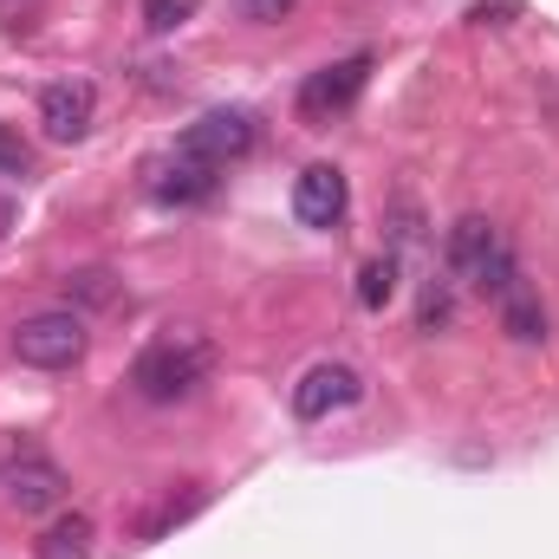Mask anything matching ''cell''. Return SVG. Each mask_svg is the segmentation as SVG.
<instances>
[{
	"label": "cell",
	"instance_id": "obj_1",
	"mask_svg": "<svg viewBox=\"0 0 559 559\" xmlns=\"http://www.w3.org/2000/svg\"><path fill=\"white\" fill-rule=\"evenodd\" d=\"M209 371H215V338L195 332V325H176V332L150 338L138 352L131 384H138L143 404H182V397H195L209 384Z\"/></svg>",
	"mask_w": 559,
	"mask_h": 559
},
{
	"label": "cell",
	"instance_id": "obj_2",
	"mask_svg": "<svg viewBox=\"0 0 559 559\" xmlns=\"http://www.w3.org/2000/svg\"><path fill=\"white\" fill-rule=\"evenodd\" d=\"M442 267H449L455 286H475V293H488V299H501V293L521 280V261H514L508 235H501L488 215H462V222L449 228V241H442Z\"/></svg>",
	"mask_w": 559,
	"mask_h": 559
},
{
	"label": "cell",
	"instance_id": "obj_3",
	"mask_svg": "<svg viewBox=\"0 0 559 559\" xmlns=\"http://www.w3.org/2000/svg\"><path fill=\"white\" fill-rule=\"evenodd\" d=\"M0 495L20 514H46V508L66 501V468L33 436H0Z\"/></svg>",
	"mask_w": 559,
	"mask_h": 559
},
{
	"label": "cell",
	"instance_id": "obj_4",
	"mask_svg": "<svg viewBox=\"0 0 559 559\" xmlns=\"http://www.w3.org/2000/svg\"><path fill=\"white\" fill-rule=\"evenodd\" d=\"M85 319L79 312H33L13 325V358L33 365V371H72L85 358Z\"/></svg>",
	"mask_w": 559,
	"mask_h": 559
},
{
	"label": "cell",
	"instance_id": "obj_5",
	"mask_svg": "<svg viewBox=\"0 0 559 559\" xmlns=\"http://www.w3.org/2000/svg\"><path fill=\"white\" fill-rule=\"evenodd\" d=\"M365 79H371V52H352V59L319 66V72L299 85V118H306V124H332V118H345V111L358 105Z\"/></svg>",
	"mask_w": 559,
	"mask_h": 559
},
{
	"label": "cell",
	"instance_id": "obj_6",
	"mask_svg": "<svg viewBox=\"0 0 559 559\" xmlns=\"http://www.w3.org/2000/svg\"><path fill=\"white\" fill-rule=\"evenodd\" d=\"M215 182H222V169H215V163H202V156H189L182 143L143 163V189H150L156 202H169V209H195V202H209V195H215Z\"/></svg>",
	"mask_w": 559,
	"mask_h": 559
},
{
	"label": "cell",
	"instance_id": "obj_7",
	"mask_svg": "<svg viewBox=\"0 0 559 559\" xmlns=\"http://www.w3.org/2000/svg\"><path fill=\"white\" fill-rule=\"evenodd\" d=\"M176 143H182L189 156H202V163L228 169L235 156H248V150H254V111H209V118H195Z\"/></svg>",
	"mask_w": 559,
	"mask_h": 559
},
{
	"label": "cell",
	"instance_id": "obj_8",
	"mask_svg": "<svg viewBox=\"0 0 559 559\" xmlns=\"http://www.w3.org/2000/svg\"><path fill=\"white\" fill-rule=\"evenodd\" d=\"M358 397H365V378H358L352 365H312V371L293 384V417L319 423V417H332V411H352Z\"/></svg>",
	"mask_w": 559,
	"mask_h": 559
},
{
	"label": "cell",
	"instance_id": "obj_9",
	"mask_svg": "<svg viewBox=\"0 0 559 559\" xmlns=\"http://www.w3.org/2000/svg\"><path fill=\"white\" fill-rule=\"evenodd\" d=\"M345 209H352V189H345V169H338V163L299 169V182H293V215H299L306 228H338Z\"/></svg>",
	"mask_w": 559,
	"mask_h": 559
},
{
	"label": "cell",
	"instance_id": "obj_10",
	"mask_svg": "<svg viewBox=\"0 0 559 559\" xmlns=\"http://www.w3.org/2000/svg\"><path fill=\"white\" fill-rule=\"evenodd\" d=\"M92 111H98L92 79H59V85L39 92V124H46V138H59V143L85 138V131H92Z\"/></svg>",
	"mask_w": 559,
	"mask_h": 559
},
{
	"label": "cell",
	"instance_id": "obj_11",
	"mask_svg": "<svg viewBox=\"0 0 559 559\" xmlns=\"http://www.w3.org/2000/svg\"><path fill=\"white\" fill-rule=\"evenodd\" d=\"M495 312H501V332H508L514 345H540V338H547V306H540V293L527 286V274L495 299Z\"/></svg>",
	"mask_w": 559,
	"mask_h": 559
},
{
	"label": "cell",
	"instance_id": "obj_12",
	"mask_svg": "<svg viewBox=\"0 0 559 559\" xmlns=\"http://www.w3.org/2000/svg\"><path fill=\"white\" fill-rule=\"evenodd\" d=\"M202 508H209V488H202V481H189L182 495H163V501L143 514L138 540H163V534H176V527H182V521H195Z\"/></svg>",
	"mask_w": 559,
	"mask_h": 559
},
{
	"label": "cell",
	"instance_id": "obj_13",
	"mask_svg": "<svg viewBox=\"0 0 559 559\" xmlns=\"http://www.w3.org/2000/svg\"><path fill=\"white\" fill-rule=\"evenodd\" d=\"M92 540H98L92 514H59V521L33 540V554L39 559H92Z\"/></svg>",
	"mask_w": 559,
	"mask_h": 559
},
{
	"label": "cell",
	"instance_id": "obj_14",
	"mask_svg": "<svg viewBox=\"0 0 559 559\" xmlns=\"http://www.w3.org/2000/svg\"><path fill=\"white\" fill-rule=\"evenodd\" d=\"M391 293H397V254L365 261V274H358V306H365V312H384V306H391Z\"/></svg>",
	"mask_w": 559,
	"mask_h": 559
},
{
	"label": "cell",
	"instance_id": "obj_15",
	"mask_svg": "<svg viewBox=\"0 0 559 559\" xmlns=\"http://www.w3.org/2000/svg\"><path fill=\"white\" fill-rule=\"evenodd\" d=\"M455 319V280H429L423 286V306H417V325L423 332H442Z\"/></svg>",
	"mask_w": 559,
	"mask_h": 559
},
{
	"label": "cell",
	"instance_id": "obj_16",
	"mask_svg": "<svg viewBox=\"0 0 559 559\" xmlns=\"http://www.w3.org/2000/svg\"><path fill=\"white\" fill-rule=\"evenodd\" d=\"M195 7L202 0H143V26L150 33H176L182 20H195Z\"/></svg>",
	"mask_w": 559,
	"mask_h": 559
},
{
	"label": "cell",
	"instance_id": "obj_17",
	"mask_svg": "<svg viewBox=\"0 0 559 559\" xmlns=\"http://www.w3.org/2000/svg\"><path fill=\"white\" fill-rule=\"evenodd\" d=\"M26 163H33V156H26L20 131H7V124H0V176H26Z\"/></svg>",
	"mask_w": 559,
	"mask_h": 559
},
{
	"label": "cell",
	"instance_id": "obj_18",
	"mask_svg": "<svg viewBox=\"0 0 559 559\" xmlns=\"http://www.w3.org/2000/svg\"><path fill=\"white\" fill-rule=\"evenodd\" d=\"M248 20H280V13H293V0H235Z\"/></svg>",
	"mask_w": 559,
	"mask_h": 559
}]
</instances>
